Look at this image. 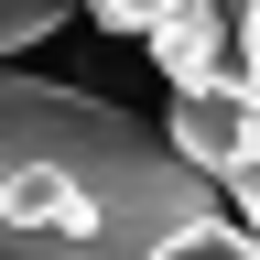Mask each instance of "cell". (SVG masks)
<instances>
[{
  "label": "cell",
  "instance_id": "6",
  "mask_svg": "<svg viewBox=\"0 0 260 260\" xmlns=\"http://www.w3.org/2000/svg\"><path fill=\"white\" fill-rule=\"evenodd\" d=\"M162 11H174V0H87V22H109L119 44H130V32H152Z\"/></svg>",
  "mask_w": 260,
  "mask_h": 260
},
{
  "label": "cell",
  "instance_id": "1",
  "mask_svg": "<svg viewBox=\"0 0 260 260\" xmlns=\"http://www.w3.org/2000/svg\"><path fill=\"white\" fill-rule=\"evenodd\" d=\"M184 217H217V174L130 109L0 54V260H152Z\"/></svg>",
  "mask_w": 260,
  "mask_h": 260
},
{
  "label": "cell",
  "instance_id": "8",
  "mask_svg": "<svg viewBox=\"0 0 260 260\" xmlns=\"http://www.w3.org/2000/svg\"><path fill=\"white\" fill-rule=\"evenodd\" d=\"M239 65H249V98H260V0H239Z\"/></svg>",
  "mask_w": 260,
  "mask_h": 260
},
{
  "label": "cell",
  "instance_id": "7",
  "mask_svg": "<svg viewBox=\"0 0 260 260\" xmlns=\"http://www.w3.org/2000/svg\"><path fill=\"white\" fill-rule=\"evenodd\" d=\"M217 195H228V206H239V228H249V239H260V152H249V162H239V174H228Z\"/></svg>",
  "mask_w": 260,
  "mask_h": 260
},
{
  "label": "cell",
  "instance_id": "2",
  "mask_svg": "<svg viewBox=\"0 0 260 260\" xmlns=\"http://www.w3.org/2000/svg\"><path fill=\"white\" fill-rule=\"evenodd\" d=\"M141 44H152V65L174 87H249V65H239V0H174Z\"/></svg>",
  "mask_w": 260,
  "mask_h": 260
},
{
  "label": "cell",
  "instance_id": "4",
  "mask_svg": "<svg viewBox=\"0 0 260 260\" xmlns=\"http://www.w3.org/2000/svg\"><path fill=\"white\" fill-rule=\"evenodd\" d=\"M152 260H260V239L228 228V217H184L174 239H152Z\"/></svg>",
  "mask_w": 260,
  "mask_h": 260
},
{
  "label": "cell",
  "instance_id": "5",
  "mask_svg": "<svg viewBox=\"0 0 260 260\" xmlns=\"http://www.w3.org/2000/svg\"><path fill=\"white\" fill-rule=\"evenodd\" d=\"M76 11V0H0V54H22V44H44V32Z\"/></svg>",
  "mask_w": 260,
  "mask_h": 260
},
{
  "label": "cell",
  "instance_id": "3",
  "mask_svg": "<svg viewBox=\"0 0 260 260\" xmlns=\"http://www.w3.org/2000/svg\"><path fill=\"white\" fill-rule=\"evenodd\" d=\"M162 141H174L195 174H217V184H228V174L260 152V98H249V87H174Z\"/></svg>",
  "mask_w": 260,
  "mask_h": 260
}]
</instances>
